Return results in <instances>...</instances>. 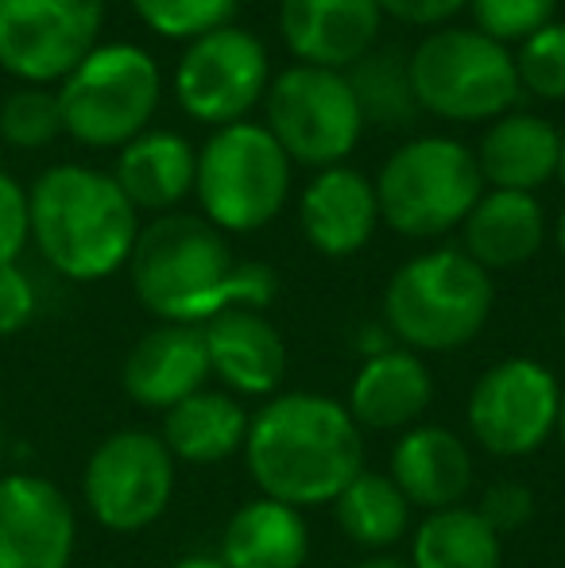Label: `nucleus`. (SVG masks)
<instances>
[{
	"mask_svg": "<svg viewBox=\"0 0 565 568\" xmlns=\"http://www.w3.org/2000/svg\"><path fill=\"white\" fill-rule=\"evenodd\" d=\"M430 372L415 352H376L369 364L356 372L349 414L372 429H400L411 426L430 406Z\"/></svg>",
	"mask_w": 565,
	"mask_h": 568,
	"instance_id": "5701e85b",
	"label": "nucleus"
},
{
	"mask_svg": "<svg viewBox=\"0 0 565 568\" xmlns=\"http://www.w3.org/2000/svg\"><path fill=\"white\" fill-rule=\"evenodd\" d=\"M36 317V286L16 263L0 267V337H12Z\"/></svg>",
	"mask_w": 565,
	"mask_h": 568,
	"instance_id": "72a5a7b5",
	"label": "nucleus"
},
{
	"mask_svg": "<svg viewBox=\"0 0 565 568\" xmlns=\"http://www.w3.org/2000/svg\"><path fill=\"white\" fill-rule=\"evenodd\" d=\"M202 341L210 352V372H218L241 395H272L283 383V337L256 310H225L205 322Z\"/></svg>",
	"mask_w": 565,
	"mask_h": 568,
	"instance_id": "6ab92c4d",
	"label": "nucleus"
},
{
	"mask_svg": "<svg viewBox=\"0 0 565 568\" xmlns=\"http://www.w3.org/2000/svg\"><path fill=\"white\" fill-rule=\"evenodd\" d=\"M210 375V352H205L198 325H159L124 359V390L132 403L148 410H171L182 398L198 395Z\"/></svg>",
	"mask_w": 565,
	"mask_h": 568,
	"instance_id": "f3484780",
	"label": "nucleus"
},
{
	"mask_svg": "<svg viewBox=\"0 0 565 568\" xmlns=\"http://www.w3.org/2000/svg\"><path fill=\"white\" fill-rule=\"evenodd\" d=\"M264 128L299 166H341L364 132V116L341 70L286 67L272 78L264 98Z\"/></svg>",
	"mask_w": 565,
	"mask_h": 568,
	"instance_id": "1a4fd4ad",
	"label": "nucleus"
},
{
	"mask_svg": "<svg viewBox=\"0 0 565 568\" xmlns=\"http://www.w3.org/2000/svg\"><path fill=\"white\" fill-rule=\"evenodd\" d=\"M171 568H229L221 557H182V561H174Z\"/></svg>",
	"mask_w": 565,
	"mask_h": 568,
	"instance_id": "e433bc0d",
	"label": "nucleus"
},
{
	"mask_svg": "<svg viewBox=\"0 0 565 568\" xmlns=\"http://www.w3.org/2000/svg\"><path fill=\"white\" fill-rule=\"evenodd\" d=\"M249 437V418L229 395L198 390L167 410L163 445L171 456H182L190 464H218L233 456Z\"/></svg>",
	"mask_w": 565,
	"mask_h": 568,
	"instance_id": "393cba45",
	"label": "nucleus"
},
{
	"mask_svg": "<svg viewBox=\"0 0 565 568\" xmlns=\"http://www.w3.org/2000/svg\"><path fill=\"white\" fill-rule=\"evenodd\" d=\"M380 221L400 236L430 240L465 225L484 194L473 148L450 135H418L387 155L376 174Z\"/></svg>",
	"mask_w": 565,
	"mask_h": 568,
	"instance_id": "39448f33",
	"label": "nucleus"
},
{
	"mask_svg": "<svg viewBox=\"0 0 565 568\" xmlns=\"http://www.w3.org/2000/svg\"><path fill=\"white\" fill-rule=\"evenodd\" d=\"M515 59L519 90H531L543 101H565V20L546 23L531 39H523Z\"/></svg>",
	"mask_w": 565,
	"mask_h": 568,
	"instance_id": "7c9ffc66",
	"label": "nucleus"
},
{
	"mask_svg": "<svg viewBox=\"0 0 565 568\" xmlns=\"http://www.w3.org/2000/svg\"><path fill=\"white\" fill-rule=\"evenodd\" d=\"M306 549V523L299 510L256 499L233 515L221 541V561L229 568H302Z\"/></svg>",
	"mask_w": 565,
	"mask_h": 568,
	"instance_id": "b1692460",
	"label": "nucleus"
},
{
	"mask_svg": "<svg viewBox=\"0 0 565 568\" xmlns=\"http://www.w3.org/2000/svg\"><path fill=\"white\" fill-rule=\"evenodd\" d=\"M31 240V210H28V190L0 171V267L16 263L20 252Z\"/></svg>",
	"mask_w": 565,
	"mask_h": 568,
	"instance_id": "473e14b6",
	"label": "nucleus"
},
{
	"mask_svg": "<svg viewBox=\"0 0 565 568\" xmlns=\"http://www.w3.org/2000/svg\"><path fill=\"white\" fill-rule=\"evenodd\" d=\"M299 225L310 247L322 255H353L380 225V202L372 179L353 166H325L299 197Z\"/></svg>",
	"mask_w": 565,
	"mask_h": 568,
	"instance_id": "dca6fc26",
	"label": "nucleus"
},
{
	"mask_svg": "<svg viewBox=\"0 0 565 568\" xmlns=\"http://www.w3.org/2000/svg\"><path fill=\"white\" fill-rule=\"evenodd\" d=\"M194 194L218 232H256L291 197V159L256 120L218 128L198 151Z\"/></svg>",
	"mask_w": 565,
	"mask_h": 568,
	"instance_id": "6e6552de",
	"label": "nucleus"
},
{
	"mask_svg": "<svg viewBox=\"0 0 565 568\" xmlns=\"http://www.w3.org/2000/svg\"><path fill=\"white\" fill-rule=\"evenodd\" d=\"M62 132L59 98L43 85H23L0 105V135L12 148H47Z\"/></svg>",
	"mask_w": 565,
	"mask_h": 568,
	"instance_id": "c756f323",
	"label": "nucleus"
},
{
	"mask_svg": "<svg viewBox=\"0 0 565 568\" xmlns=\"http://www.w3.org/2000/svg\"><path fill=\"white\" fill-rule=\"evenodd\" d=\"M380 12L392 16L400 23H415V28H437V23L453 20L468 0H376Z\"/></svg>",
	"mask_w": 565,
	"mask_h": 568,
	"instance_id": "c9c22d12",
	"label": "nucleus"
},
{
	"mask_svg": "<svg viewBox=\"0 0 565 568\" xmlns=\"http://www.w3.org/2000/svg\"><path fill=\"white\" fill-rule=\"evenodd\" d=\"M74 534V507L51 479H0V568H70Z\"/></svg>",
	"mask_w": 565,
	"mask_h": 568,
	"instance_id": "4468645a",
	"label": "nucleus"
},
{
	"mask_svg": "<svg viewBox=\"0 0 565 568\" xmlns=\"http://www.w3.org/2000/svg\"><path fill=\"white\" fill-rule=\"evenodd\" d=\"M105 0H0V67L28 85L62 82L98 47Z\"/></svg>",
	"mask_w": 565,
	"mask_h": 568,
	"instance_id": "9b49d317",
	"label": "nucleus"
},
{
	"mask_svg": "<svg viewBox=\"0 0 565 568\" xmlns=\"http://www.w3.org/2000/svg\"><path fill=\"white\" fill-rule=\"evenodd\" d=\"M384 314L411 348L453 352L484 329L492 314V278L461 247L407 260L387 283Z\"/></svg>",
	"mask_w": 565,
	"mask_h": 568,
	"instance_id": "20e7f679",
	"label": "nucleus"
},
{
	"mask_svg": "<svg viewBox=\"0 0 565 568\" xmlns=\"http://www.w3.org/2000/svg\"><path fill=\"white\" fill-rule=\"evenodd\" d=\"M562 333H565V317H562Z\"/></svg>",
	"mask_w": 565,
	"mask_h": 568,
	"instance_id": "79ce46f5",
	"label": "nucleus"
},
{
	"mask_svg": "<svg viewBox=\"0 0 565 568\" xmlns=\"http://www.w3.org/2000/svg\"><path fill=\"white\" fill-rule=\"evenodd\" d=\"M143 310L163 325H205L225 310H264L275 298L268 263H236L225 236L205 217L163 213L140 229L129 255Z\"/></svg>",
	"mask_w": 565,
	"mask_h": 568,
	"instance_id": "f257e3e1",
	"label": "nucleus"
},
{
	"mask_svg": "<svg viewBox=\"0 0 565 568\" xmlns=\"http://www.w3.org/2000/svg\"><path fill=\"white\" fill-rule=\"evenodd\" d=\"M268 85H272V67L264 43L233 23L186 43L174 67V98L182 113L213 128L249 120L264 105Z\"/></svg>",
	"mask_w": 565,
	"mask_h": 568,
	"instance_id": "9d476101",
	"label": "nucleus"
},
{
	"mask_svg": "<svg viewBox=\"0 0 565 568\" xmlns=\"http://www.w3.org/2000/svg\"><path fill=\"white\" fill-rule=\"evenodd\" d=\"M392 479L407 503L426 510H450L473 484V460L461 437L442 426H418L403 434L392 453Z\"/></svg>",
	"mask_w": 565,
	"mask_h": 568,
	"instance_id": "412c9836",
	"label": "nucleus"
},
{
	"mask_svg": "<svg viewBox=\"0 0 565 568\" xmlns=\"http://www.w3.org/2000/svg\"><path fill=\"white\" fill-rule=\"evenodd\" d=\"M356 568H411V565H403V561H387V557H376V561H364V565H356Z\"/></svg>",
	"mask_w": 565,
	"mask_h": 568,
	"instance_id": "58836bf2",
	"label": "nucleus"
},
{
	"mask_svg": "<svg viewBox=\"0 0 565 568\" xmlns=\"http://www.w3.org/2000/svg\"><path fill=\"white\" fill-rule=\"evenodd\" d=\"M418 109L453 124H492L519 98L515 59L476 28H434L411 51Z\"/></svg>",
	"mask_w": 565,
	"mask_h": 568,
	"instance_id": "0eeeda50",
	"label": "nucleus"
},
{
	"mask_svg": "<svg viewBox=\"0 0 565 568\" xmlns=\"http://www.w3.org/2000/svg\"><path fill=\"white\" fill-rule=\"evenodd\" d=\"M337 523L356 546H395L411 526V503L395 487V479H384L376 471H361L345 491L333 499Z\"/></svg>",
	"mask_w": 565,
	"mask_h": 568,
	"instance_id": "cd10ccee",
	"label": "nucleus"
},
{
	"mask_svg": "<svg viewBox=\"0 0 565 568\" xmlns=\"http://www.w3.org/2000/svg\"><path fill=\"white\" fill-rule=\"evenodd\" d=\"M481 518L496 534L515 530V526H523L531 518V491L523 484H496L488 495H484Z\"/></svg>",
	"mask_w": 565,
	"mask_h": 568,
	"instance_id": "f704fd0d",
	"label": "nucleus"
},
{
	"mask_svg": "<svg viewBox=\"0 0 565 568\" xmlns=\"http://www.w3.org/2000/svg\"><path fill=\"white\" fill-rule=\"evenodd\" d=\"M468 12H473L476 31L507 47L554 23L558 0H468Z\"/></svg>",
	"mask_w": 565,
	"mask_h": 568,
	"instance_id": "2f4dec72",
	"label": "nucleus"
},
{
	"mask_svg": "<svg viewBox=\"0 0 565 568\" xmlns=\"http://www.w3.org/2000/svg\"><path fill=\"white\" fill-rule=\"evenodd\" d=\"M241 0H132L137 16L163 39H194L225 28Z\"/></svg>",
	"mask_w": 565,
	"mask_h": 568,
	"instance_id": "c85d7f7f",
	"label": "nucleus"
},
{
	"mask_svg": "<svg viewBox=\"0 0 565 568\" xmlns=\"http://www.w3.org/2000/svg\"><path fill=\"white\" fill-rule=\"evenodd\" d=\"M562 387L538 359H504L484 372L468 398V426L496 456H527L558 426Z\"/></svg>",
	"mask_w": 565,
	"mask_h": 568,
	"instance_id": "ddd939ff",
	"label": "nucleus"
},
{
	"mask_svg": "<svg viewBox=\"0 0 565 568\" xmlns=\"http://www.w3.org/2000/svg\"><path fill=\"white\" fill-rule=\"evenodd\" d=\"M558 429H562V442H565V395H562V410H558Z\"/></svg>",
	"mask_w": 565,
	"mask_h": 568,
	"instance_id": "a19ab883",
	"label": "nucleus"
},
{
	"mask_svg": "<svg viewBox=\"0 0 565 568\" xmlns=\"http://www.w3.org/2000/svg\"><path fill=\"white\" fill-rule=\"evenodd\" d=\"M163 74L137 43H98L67 78L54 98L62 132L85 148H124L148 132L159 109Z\"/></svg>",
	"mask_w": 565,
	"mask_h": 568,
	"instance_id": "423d86ee",
	"label": "nucleus"
},
{
	"mask_svg": "<svg viewBox=\"0 0 565 568\" xmlns=\"http://www.w3.org/2000/svg\"><path fill=\"white\" fill-rule=\"evenodd\" d=\"M249 471L264 499L286 507L333 503L361 476V434L353 414L322 395H283L249 422Z\"/></svg>",
	"mask_w": 565,
	"mask_h": 568,
	"instance_id": "f03ea898",
	"label": "nucleus"
},
{
	"mask_svg": "<svg viewBox=\"0 0 565 568\" xmlns=\"http://www.w3.org/2000/svg\"><path fill=\"white\" fill-rule=\"evenodd\" d=\"M554 240H558V252L565 255V210L558 213V221H554Z\"/></svg>",
	"mask_w": 565,
	"mask_h": 568,
	"instance_id": "4c0bfd02",
	"label": "nucleus"
},
{
	"mask_svg": "<svg viewBox=\"0 0 565 568\" xmlns=\"http://www.w3.org/2000/svg\"><path fill=\"white\" fill-rule=\"evenodd\" d=\"M473 155L484 186L535 194L538 186L558 179L562 132L535 113H504L488 124Z\"/></svg>",
	"mask_w": 565,
	"mask_h": 568,
	"instance_id": "a211bd4d",
	"label": "nucleus"
},
{
	"mask_svg": "<svg viewBox=\"0 0 565 568\" xmlns=\"http://www.w3.org/2000/svg\"><path fill=\"white\" fill-rule=\"evenodd\" d=\"M411 568H500V534L484 523L481 510H434L415 534Z\"/></svg>",
	"mask_w": 565,
	"mask_h": 568,
	"instance_id": "bb28decb",
	"label": "nucleus"
},
{
	"mask_svg": "<svg viewBox=\"0 0 565 568\" xmlns=\"http://www.w3.org/2000/svg\"><path fill=\"white\" fill-rule=\"evenodd\" d=\"M558 182L565 186V135H562V155H558Z\"/></svg>",
	"mask_w": 565,
	"mask_h": 568,
	"instance_id": "ea45409f",
	"label": "nucleus"
},
{
	"mask_svg": "<svg viewBox=\"0 0 565 568\" xmlns=\"http://www.w3.org/2000/svg\"><path fill=\"white\" fill-rule=\"evenodd\" d=\"M376 0H280V31L283 43L302 67L341 70L376 47L380 39Z\"/></svg>",
	"mask_w": 565,
	"mask_h": 568,
	"instance_id": "2eb2a0df",
	"label": "nucleus"
},
{
	"mask_svg": "<svg viewBox=\"0 0 565 568\" xmlns=\"http://www.w3.org/2000/svg\"><path fill=\"white\" fill-rule=\"evenodd\" d=\"M345 78L364 124L411 128L423 113L411 85V54H403L400 47H372L361 62L349 67Z\"/></svg>",
	"mask_w": 565,
	"mask_h": 568,
	"instance_id": "a878e982",
	"label": "nucleus"
},
{
	"mask_svg": "<svg viewBox=\"0 0 565 568\" xmlns=\"http://www.w3.org/2000/svg\"><path fill=\"white\" fill-rule=\"evenodd\" d=\"M28 210L36 247L74 283H98L121 271L140 236L137 205L113 174L82 163H59L39 174Z\"/></svg>",
	"mask_w": 565,
	"mask_h": 568,
	"instance_id": "7ed1b4c3",
	"label": "nucleus"
},
{
	"mask_svg": "<svg viewBox=\"0 0 565 568\" xmlns=\"http://www.w3.org/2000/svg\"><path fill=\"white\" fill-rule=\"evenodd\" d=\"M198 151L186 135L179 132H143L121 148L117 159V186L124 190L132 205L151 213H167L194 194Z\"/></svg>",
	"mask_w": 565,
	"mask_h": 568,
	"instance_id": "4be33fe9",
	"label": "nucleus"
},
{
	"mask_svg": "<svg viewBox=\"0 0 565 568\" xmlns=\"http://www.w3.org/2000/svg\"><path fill=\"white\" fill-rule=\"evenodd\" d=\"M461 252L484 271H507L535 260L546 240V213L535 194L515 190H484L481 202L465 217Z\"/></svg>",
	"mask_w": 565,
	"mask_h": 568,
	"instance_id": "aec40b11",
	"label": "nucleus"
},
{
	"mask_svg": "<svg viewBox=\"0 0 565 568\" xmlns=\"http://www.w3.org/2000/svg\"><path fill=\"white\" fill-rule=\"evenodd\" d=\"M93 518L113 534H137L167 510L174 491V456L148 429H121L93 449L82 479Z\"/></svg>",
	"mask_w": 565,
	"mask_h": 568,
	"instance_id": "f8f14e48",
	"label": "nucleus"
}]
</instances>
